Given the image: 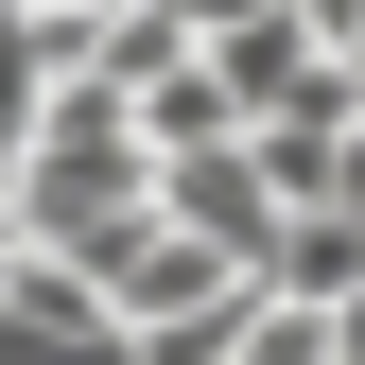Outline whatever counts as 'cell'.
<instances>
[{"mask_svg": "<svg viewBox=\"0 0 365 365\" xmlns=\"http://www.w3.org/2000/svg\"><path fill=\"white\" fill-rule=\"evenodd\" d=\"M0 365H140V348H122V313L87 296V279L18 261V279H0Z\"/></svg>", "mask_w": 365, "mask_h": 365, "instance_id": "6da1fadb", "label": "cell"}]
</instances>
